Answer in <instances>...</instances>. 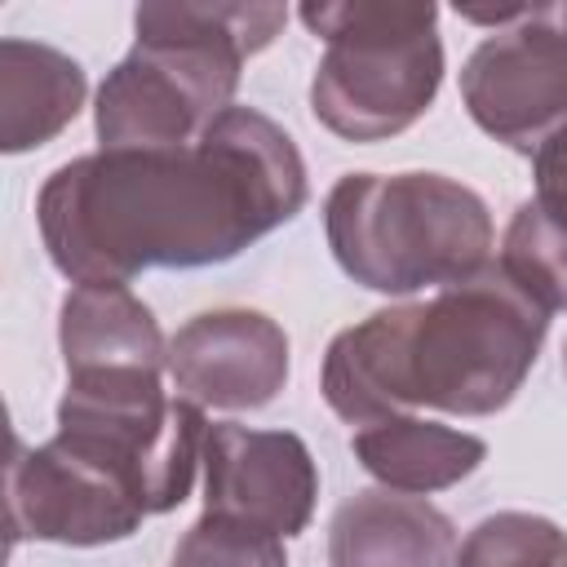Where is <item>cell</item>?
<instances>
[{
    "label": "cell",
    "mask_w": 567,
    "mask_h": 567,
    "mask_svg": "<svg viewBox=\"0 0 567 567\" xmlns=\"http://www.w3.org/2000/svg\"><path fill=\"white\" fill-rule=\"evenodd\" d=\"M4 492H9L13 545L49 540L71 549H93V545L128 540L142 527V518H151L115 470L84 456L58 434L40 447L13 443Z\"/></svg>",
    "instance_id": "7"
},
{
    "label": "cell",
    "mask_w": 567,
    "mask_h": 567,
    "mask_svg": "<svg viewBox=\"0 0 567 567\" xmlns=\"http://www.w3.org/2000/svg\"><path fill=\"white\" fill-rule=\"evenodd\" d=\"M323 235L337 266L385 297L447 288L492 261L483 195L447 173H346L323 199Z\"/></svg>",
    "instance_id": "4"
},
{
    "label": "cell",
    "mask_w": 567,
    "mask_h": 567,
    "mask_svg": "<svg viewBox=\"0 0 567 567\" xmlns=\"http://www.w3.org/2000/svg\"><path fill=\"white\" fill-rule=\"evenodd\" d=\"M545 332L549 310L487 261L425 301H399L341 328L328 341L319 390L354 430L416 408L492 416L523 390Z\"/></svg>",
    "instance_id": "2"
},
{
    "label": "cell",
    "mask_w": 567,
    "mask_h": 567,
    "mask_svg": "<svg viewBox=\"0 0 567 567\" xmlns=\"http://www.w3.org/2000/svg\"><path fill=\"white\" fill-rule=\"evenodd\" d=\"M496 266L549 315L567 310V226H558L536 199L514 208Z\"/></svg>",
    "instance_id": "15"
},
{
    "label": "cell",
    "mask_w": 567,
    "mask_h": 567,
    "mask_svg": "<svg viewBox=\"0 0 567 567\" xmlns=\"http://www.w3.org/2000/svg\"><path fill=\"white\" fill-rule=\"evenodd\" d=\"M306 199L292 133L257 106H230L186 146H97L58 164L35 195V226L71 284H128L142 270L230 261Z\"/></svg>",
    "instance_id": "1"
},
{
    "label": "cell",
    "mask_w": 567,
    "mask_h": 567,
    "mask_svg": "<svg viewBox=\"0 0 567 567\" xmlns=\"http://www.w3.org/2000/svg\"><path fill=\"white\" fill-rule=\"evenodd\" d=\"M461 102L487 137L518 155H536L567 128V58L527 22V4L474 44L461 66Z\"/></svg>",
    "instance_id": "8"
},
{
    "label": "cell",
    "mask_w": 567,
    "mask_h": 567,
    "mask_svg": "<svg viewBox=\"0 0 567 567\" xmlns=\"http://www.w3.org/2000/svg\"><path fill=\"white\" fill-rule=\"evenodd\" d=\"M532 177H536V204L567 226V128H558L536 155H532Z\"/></svg>",
    "instance_id": "18"
},
{
    "label": "cell",
    "mask_w": 567,
    "mask_h": 567,
    "mask_svg": "<svg viewBox=\"0 0 567 567\" xmlns=\"http://www.w3.org/2000/svg\"><path fill=\"white\" fill-rule=\"evenodd\" d=\"M527 22L567 58V0H558V4H527Z\"/></svg>",
    "instance_id": "19"
},
{
    "label": "cell",
    "mask_w": 567,
    "mask_h": 567,
    "mask_svg": "<svg viewBox=\"0 0 567 567\" xmlns=\"http://www.w3.org/2000/svg\"><path fill=\"white\" fill-rule=\"evenodd\" d=\"M84 66L40 40H0V151L22 155L53 142L84 106Z\"/></svg>",
    "instance_id": "13"
},
{
    "label": "cell",
    "mask_w": 567,
    "mask_h": 567,
    "mask_svg": "<svg viewBox=\"0 0 567 567\" xmlns=\"http://www.w3.org/2000/svg\"><path fill=\"white\" fill-rule=\"evenodd\" d=\"M58 439L115 470L146 514L177 509L204 465V408L168 394L151 368L75 372L58 399Z\"/></svg>",
    "instance_id": "6"
},
{
    "label": "cell",
    "mask_w": 567,
    "mask_h": 567,
    "mask_svg": "<svg viewBox=\"0 0 567 567\" xmlns=\"http://www.w3.org/2000/svg\"><path fill=\"white\" fill-rule=\"evenodd\" d=\"M319 501V465L301 434L252 430L239 421L208 425L204 509L252 523L275 536H301Z\"/></svg>",
    "instance_id": "9"
},
{
    "label": "cell",
    "mask_w": 567,
    "mask_h": 567,
    "mask_svg": "<svg viewBox=\"0 0 567 567\" xmlns=\"http://www.w3.org/2000/svg\"><path fill=\"white\" fill-rule=\"evenodd\" d=\"M350 452L381 487H394L408 496L456 487L487 461V443L478 434L416 416V412L359 425L350 434Z\"/></svg>",
    "instance_id": "14"
},
{
    "label": "cell",
    "mask_w": 567,
    "mask_h": 567,
    "mask_svg": "<svg viewBox=\"0 0 567 567\" xmlns=\"http://www.w3.org/2000/svg\"><path fill=\"white\" fill-rule=\"evenodd\" d=\"M456 567H567V532L527 509H501L470 527Z\"/></svg>",
    "instance_id": "16"
},
{
    "label": "cell",
    "mask_w": 567,
    "mask_h": 567,
    "mask_svg": "<svg viewBox=\"0 0 567 567\" xmlns=\"http://www.w3.org/2000/svg\"><path fill=\"white\" fill-rule=\"evenodd\" d=\"M461 540L452 518L425 496L363 487L328 523L332 567H456Z\"/></svg>",
    "instance_id": "11"
},
{
    "label": "cell",
    "mask_w": 567,
    "mask_h": 567,
    "mask_svg": "<svg viewBox=\"0 0 567 567\" xmlns=\"http://www.w3.org/2000/svg\"><path fill=\"white\" fill-rule=\"evenodd\" d=\"M168 377L199 408H266L288 381V332L248 306L204 310L168 337Z\"/></svg>",
    "instance_id": "10"
},
{
    "label": "cell",
    "mask_w": 567,
    "mask_h": 567,
    "mask_svg": "<svg viewBox=\"0 0 567 567\" xmlns=\"http://www.w3.org/2000/svg\"><path fill=\"white\" fill-rule=\"evenodd\" d=\"M66 377L106 368H168V341L151 306L128 284H75L58 310Z\"/></svg>",
    "instance_id": "12"
},
{
    "label": "cell",
    "mask_w": 567,
    "mask_h": 567,
    "mask_svg": "<svg viewBox=\"0 0 567 567\" xmlns=\"http://www.w3.org/2000/svg\"><path fill=\"white\" fill-rule=\"evenodd\" d=\"M563 372H567V341H563Z\"/></svg>",
    "instance_id": "20"
},
{
    "label": "cell",
    "mask_w": 567,
    "mask_h": 567,
    "mask_svg": "<svg viewBox=\"0 0 567 567\" xmlns=\"http://www.w3.org/2000/svg\"><path fill=\"white\" fill-rule=\"evenodd\" d=\"M173 567H288L284 536L204 509L177 540Z\"/></svg>",
    "instance_id": "17"
},
{
    "label": "cell",
    "mask_w": 567,
    "mask_h": 567,
    "mask_svg": "<svg viewBox=\"0 0 567 567\" xmlns=\"http://www.w3.org/2000/svg\"><path fill=\"white\" fill-rule=\"evenodd\" d=\"M297 13L323 40L310 75V111L328 133L385 142L434 106L443 40L430 0H337L301 4Z\"/></svg>",
    "instance_id": "5"
},
{
    "label": "cell",
    "mask_w": 567,
    "mask_h": 567,
    "mask_svg": "<svg viewBox=\"0 0 567 567\" xmlns=\"http://www.w3.org/2000/svg\"><path fill=\"white\" fill-rule=\"evenodd\" d=\"M288 22L284 4H137L133 49L93 102L102 151H164L195 142L235 106L244 62Z\"/></svg>",
    "instance_id": "3"
}]
</instances>
